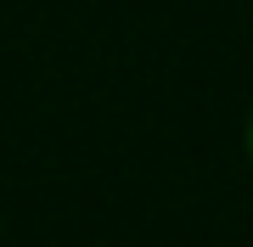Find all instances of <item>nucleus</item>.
I'll list each match as a JSON object with an SVG mask.
<instances>
[{
	"instance_id": "obj_1",
	"label": "nucleus",
	"mask_w": 253,
	"mask_h": 247,
	"mask_svg": "<svg viewBox=\"0 0 253 247\" xmlns=\"http://www.w3.org/2000/svg\"><path fill=\"white\" fill-rule=\"evenodd\" d=\"M248 152H253V124H248Z\"/></svg>"
}]
</instances>
